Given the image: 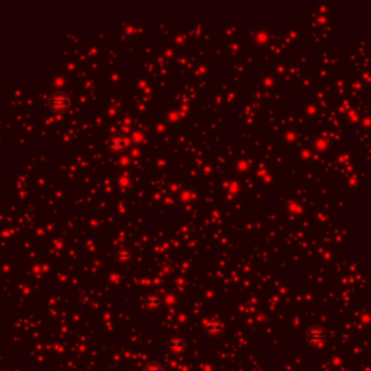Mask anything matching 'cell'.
<instances>
[{
  "label": "cell",
  "mask_w": 371,
  "mask_h": 371,
  "mask_svg": "<svg viewBox=\"0 0 371 371\" xmlns=\"http://www.w3.org/2000/svg\"><path fill=\"white\" fill-rule=\"evenodd\" d=\"M51 108L57 110V112H63L65 109L70 106V99H68V96L67 94H64V93H55L54 96L51 97Z\"/></svg>",
  "instance_id": "obj_1"
},
{
  "label": "cell",
  "mask_w": 371,
  "mask_h": 371,
  "mask_svg": "<svg viewBox=\"0 0 371 371\" xmlns=\"http://www.w3.org/2000/svg\"><path fill=\"white\" fill-rule=\"evenodd\" d=\"M127 139L123 138L122 135H113L110 139L108 141V146L112 150V151H116V153H120L127 148Z\"/></svg>",
  "instance_id": "obj_2"
}]
</instances>
